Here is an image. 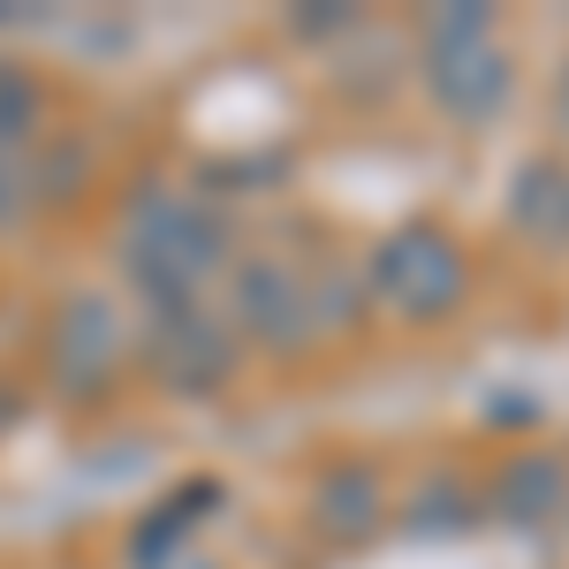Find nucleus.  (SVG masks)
<instances>
[{
    "label": "nucleus",
    "mask_w": 569,
    "mask_h": 569,
    "mask_svg": "<svg viewBox=\"0 0 569 569\" xmlns=\"http://www.w3.org/2000/svg\"><path fill=\"white\" fill-rule=\"evenodd\" d=\"M228 220L213 198L176 190V182H144L122 213V273L137 281L144 305H206L220 273H228Z\"/></svg>",
    "instance_id": "nucleus-1"
},
{
    "label": "nucleus",
    "mask_w": 569,
    "mask_h": 569,
    "mask_svg": "<svg viewBox=\"0 0 569 569\" xmlns=\"http://www.w3.org/2000/svg\"><path fill=\"white\" fill-rule=\"evenodd\" d=\"M426 91L440 99L448 122L479 130L509 107V53L493 46L486 8H440L426 31Z\"/></svg>",
    "instance_id": "nucleus-4"
},
{
    "label": "nucleus",
    "mask_w": 569,
    "mask_h": 569,
    "mask_svg": "<svg viewBox=\"0 0 569 569\" xmlns=\"http://www.w3.org/2000/svg\"><path fill=\"white\" fill-rule=\"evenodd\" d=\"M46 122V84L16 61V53H0V160H16Z\"/></svg>",
    "instance_id": "nucleus-9"
},
{
    "label": "nucleus",
    "mask_w": 569,
    "mask_h": 569,
    "mask_svg": "<svg viewBox=\"0 0 569 569\" xmlns=\"http://www.w3.org/2000/svg\"><path fill=\"white\" fill-rule=\"evenodd\" d=\"M16 410H23V395H16V388H8V380H0V433L16 426Z\"/></svg>",
    "instance_id": "nucleus-12"
},
{
    "label": "nucleus",
    "mask_w": 569,
    "mask_h": 569,
    "mask_svg": "<svg viewBox=\"0 0 569 569\" xmlns=\"http://www.w3.org/2000/svg\"><path fill=\"white\" fill-rule=\"evenodd\" d=\"M311 525L327 531L335 547H365L372 531L388 525V479H380V463H327L319 471V493H311Z\"/></svg>",
    "instance_id": "nucleus-7"
},
{
    "label": "nucleus",
    "mask_w": 569,
    "mask_h": 569,
    "mask_svg": "<svg viewBox=\"0 0 569 569\" xmlns=\"http://www.w3.org/2000/svg\"><path fill=\"white\" fill-rule=\"evenodd\" d=\"M144 357V372L182 402H206L236 380V327L213 305H144V335L130 342Z\"/></svg>",
    "instance_id": "nucleus-5"
},
{
    "label": "nucleus",
    "mask_w": 569,
    "mask_h": 569,
    "mask_svg": "<svg viewBox=\"0 0 569 569\" xmlns=\"http://www.w3.org/2000/svg\"><path fill=\"white\" fill-rule=\"evenodd\" d=\"M16 213H23V168H16V160H0V228H8Z\"/></svg>",
    "instance_id": "nucleus-11"
},
{
    "label": "nucleus",
    "mask_w": 569,
    "mask_h": 569,
    "mask_svg": "<svg viewBox=\"0 0 569 569\" xmlns=\"http://www.w3.org/2000/svg\"><path fill=\"white\" fill-rule=\"evenodd\" d=\"M486 509L509 517V525H531V531L555 525V517H569V456H555V448H525V456H509V463L493 471Z\"/></svg>",
    "instance_id": "nucleus-8"
},
{
    "label": "nucleus",
    "mask_w": 569,
    "mask_h": 569,
    "mask_svg": "<svg viewBox=\"0 0 569 569\" xmlns=\"http://www.w3.org/2000/svg\"><path fill=\"white\" fill-rule=\"evenodd\" d=\"M365 289H372V305L395 311V319L440 327V319H456L463 297H471V259H463V243H456L440 220H402L388 243L372 251Z\"/></svg>",
    "instance_id": "nucleus-2"
},
{
    "label": "nucleus",
    "mask_w": 569,
    "mask_h": 569,
    "mask_svg": "<svg viewBox=\"0 0 569 569\" xmlns=\"http://www.w3.org/2000/svg\"><path fill=\"white\" fill-rule=\"evenodd\" d=\"M130 372V327L122 311L107 305L99 289H77L61 297L53 319H46V395L69 402V410H91L122 388Z\"/></svg>",
    "instance_id": "nucleus-3"
},
{
    "label": "nucleus",
    "mask_w": 569,
    "mask_h": 569,
    "mask_svg": "<svg viewBox=\"0 0 569 569\" xmlns=\"http://www.w3.org/2000/svg\"><path fill=\"white\" fill-rule=\"evenodd\" d=\"M228 327H236V342H259L273 357H305L319 342V305H311V273L289 259H243L236 266V281H228V311H220Z\"/></svg>",
    "instance_id": "nucleus-6"
},
{
    "label": "nucleus",
    "mask_w": 569,
    "mask_h": 569,
    "mask_svg": "<svg viewBox=\"0 0 569 569\" xmlns=\"http://www.w3.org/2000/svg\"><path fill=\"white\" fill-rule=\"evenodd\" d=\"M130 569H220L206 555V539H152V547H130Z\"/></svg>",
    "instance_id": "nucleus-10"
}]
</instances>
